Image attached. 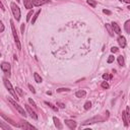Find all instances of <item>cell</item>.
<instances>
[{"mask_svg": "<svg viewBox=\"0 0 130 130\" xmlns=\"http://www.w3.org/2000/svg\"><path fill=\"white\" fill-rule=\"evenodd\" d=\"M34 77H35V80H36V82H38V83L42 82V77L39 75L38 73H35V74H34Z\"/></svg>", "mask_w": 130, "mask_h": 130, "instance_id": "22", "label": "cell"}, {"mask_svg": "<svg viewBox=\"0 0 130 130\" xmlns=\"http://www.w3.org/2000/svg\"><path fill=\"white\" fill-rule=\"evenodd\" d=\"M10 25H11V31H12V35H13V38H14V41H15V44L17 46V49H21V46H20V38L16 34V30H15V26H14V22L13 20H10Z\"/></svg>", "mask_w": 130, "mask_h": 130, "instance_id": "4", "label": "cell"}, {"mask_svg": "<svg viewBox=\"0 0 130 130\" xmlns=\"http://www.w3.org/2000/svg\"><path fill=\"white\" fill-rule=\"evenodd\" d=\"M119 1H121V2H122V1H123V0H119Z\"/></svg>", "mask_w": 130, "mask_h": 130, "instance_id": "41", "label": "cell"}, {"mask_svg": "<svg viewBox=\"0 0 130 130\" xmlns=\"http://www.w3.org/2000/svg\"><path fill=\"white\" fill-rule=\"evenodd\" d=\"M18 127L22 128L25 130H32V129H36V127H34L32 125H31L29 122H26V121H20V123L18 124Z\"/></svg>", "mask_w": 130, "mask_h": 130, "instance_id": "7", "label": "cell"}, {"mask_svg": "<svg viewBox=\"0 0 130 130\" xmlns=\"http://www.w3.org/2000/svg\"><path fill=\"white\" fill-rule=\"evenodd\" d=\"M32 2L34 6H41V5H44V4L48 3L49 0H32Z\"/></svg>", "mask_w": 130, "mask_h": 130, "instance_id": "9", "label": "cell"}, {"mask_svg": "<svg viewBox=\"0 0 130 130\" xmlns=\"http://www.w3.org/2000/svg\"><path fill=\"white\" fill-rule=\"evenodd\" d=\"M29 103H30L31 105H32V106H34V107H35V108H36V107H37L36 103H35V102H34V101H32V99H29Z\"/></svg>", "mask_w": 130, "mask_h": 130, "instance_id": "33", "label": "cell"}, {"mask_svg": "<svg viewBox=\"0 0 130 130\" xmlns=\"http://www.w3.org/2000/svg\"><path fill=\"white\" fill-rule=\"evenodd\" d=\"M106 29H107V31L109 32V34H110V36H114V30H113V27H112V25H109V24H106Z\"/></svg>", "mask_w": 130, "mask_h": 130, "instance_id": "19", "label": "cell"}, {"mask_svg": "<svg viewBox=\"0 0 130 130\" xmlns=\"http://www.w3.org/2000/svg\"><path fill=\"white\" fill-rule=\"evenodd\" d=\"M111 25H112V27H113V30H114V32H116V34H117V35L121 34V29H120V26H119L117 24H116V22L113 21Z\"/></svg>", "mask_w": 130, "mask_h": 130, "instance_id": "13", "label": "cell"}, {"mask_svg": "<svg viewBox=\"0 0 130 130\" xmlns=\"http://www.w3.org/2000/svg\"><path fill=\"white\" fill-rule=\"evenodd\" d=\"M75 96L77 98H79V99H82V98H84L86 96V92H85V91H78L75 92Z\"/></svg>", "mask_w": 130, "mask_h": 130, "instance_id": "17", "label": "cell"}, {"mask_svg": "<svg viewBox=\"0 0 130 130\" xmlns=\"http://www.w3.org/2000/svg\"><path fill=\"white\" fill-rule=\"evenodd\" d=\"M3 82H4V84H5L6 89L8 90V91L11 94V96H12L13 98H14V99H15L16 101H18V96L16 95V91H15L14 90H13V87H12V85H11V83L8 81L7 78L4 77V78H3Z\"/></svg>", "mask_w": 130, "mask_h": 130, "instance_id": "2", "label": "cell"}, {"mask_svg": "<svg viewBox=\"0 0 130 130\" xmlns=\"http://www.w3.org/2000/svg\"><path fill=\"white\" fill-rule=\"evenodd\" d=\"M40 13H41V10H38L36 13H35V15H34V17H32V25H34L35 22H36V20H37V18L39 17V15H40Z\"/></svg>", "mask_w": 130, "mask_h": 130, "instance_id": "20", "label": "cell"}, {"mask_svg": "<svg viewBox=\"0 0 130 130\" xmlns=\"http://www.w3.org/2000/svg\"><path fill=\"white\" fill-rule=\"evenodd\" d=\"M124 2H126V3H128V4H130V0H123Z\"/></svg>", "mask_w": 130, "mask_h": 130, "instance_id": "39", "label": "cell"}, {"mask_svg": "<svg viewBox=\"0 0 130 130\" xmlns=\"http://www.w3.org/2000/svg\"><path fill=\"white\" fill-rule=\"evenodd\" d=\"M15 90H16V91H17V92H18V94H20V96H22V95H24V94H22V91L20 89V87H16Z\"/></svg>", "mask_w": 130, "mask_h": 130, "instance_id": "35", "label": "cell"}, {"mask_svg": "<svg viewBox=\"0 0 130 130\" xmlns=\"http://www.w3.org/2000/svg\"><path fill=\"white\" fill-rule=\"evenodd\" d=\"M24 5L27 9H32V0H24Z\"/></svg>", "mask_w": 130, "mask_h": 130, "instance_id": "16", "label": "cell"}, {"mask_svg": "<svg viewBox=\"0 0 130 130\" xmlns=\"http://www.w3.org/2000/svg\"><path fill=\"white\" fill-rule=\"evenodd\" d=\"M114 56H112V55H111V56H109V58H108V63H112L113 61H114Z\"/></svg>", "mask_w": 130, "mask_h": 130, "instance_id": "30", "label": "cell"}, {"mask_svg": "<svg viewBox=\"0 0 130 130\" xmlns=\"http://www.w3.org/2000/svg\"><path fill=\"white\" fill-rule=\"evenodd\" d=\"M124 29H125V32H127V34L130 35V20H126L124 24Z\"/></svg>", "mask_w": 130, "mask_h": 130, "instance_id": "18", "label": "cell"}, {"mask_svg": "<svg viewBox=\"0 0 130 130\" xmlns=\"http://www.w3.org/2000/svg\"><path fill=\"white\" fill-rule=\"evenodd\" d=\"M104 120H105V119L102 117V116H95V117H92V118H91V119L85 120L84 122L81 123V125H82V126H85V125L95 124V123H97V122H103Z\"/></svg>", "mask_w": 130, "mask_h": 130, "instance_id": "3", "label": "cell"}, {"mask_svg": "<svg viewBox=\"0 0 130 130\" xmlns=\"http://www.w3.org/2000/svg\"><path fill=\"white\" fill-rule=\"evenodd\" d=\"M26 109L27 113L30 114V116H31V117H32V119H35V120H38V116H37V114L34 112V111L32 110V108H31L30 106H26Z\"/></svg>", "mask_w": 130, "mask_h": 130, "instance_id": "10", "label": "cell"}, {"mask_svg": "<svg viewBox=\"0 0 130 130\" xmlns=\"http://www.w3.org/2000/svg\"><path fill=\"white\" fill-rule=\"evenodd\" d=\"M20 30H21V32H24V30H25V24H24V25H21Z\"/></svg>", "mask_w": 130, "mask_h": 130, "instance_id": "38", "label": "cell"}, {"mask_svg": "<svg viewBox=\"0 0 130 130\" xmlns=\"http://www.w3.org/2000/svg\"><path fill=\"white\" fill-rule=\"evenodd\" d=\"M112 77H113L112 74H107V73L103 74V78H104V79H106V80H109V79H111Z\"/></svg>", "mask_w": 130, "mask_h": 130, "instance_id": "25", "label": "cell"}, {"mask_svg": "<svg viewBox=\"0 0 130 130\" xmlns=\"http://www.w3.org/2000/svg\"><path fill=\"white\" fill-rule=\"evenodd\" d=\"M118 63H119V65H120V66H124V65H125L124 57L122 56V55H121V56H119V57H118Z\"/></svg>", "mask_w": 130, "mask_h": 130, "instance_id": "21", "label": "cell"}, {"mask_svg": "<svg viewBox=\"0 0 130 130\" xmlns=\"http://www.w3.org/2000/svg\"><path fill=\"white\" fill-rule=\"evenodd\" d=\"M10 8H11L13 16H14V18L18 21L20 20V7H18L14 2H11L10 3Z\"/></svg>", "mask_w": 130, "mask_h": 130, "instance_id": "1", "label": "cell"}, {"mask_svg": "<svg viewBox=\"0 0 130 130\" xmlns=\"http://www.w3.org/2000/svg\"><path fill=\"white\" fill-rule=\"evenodd\" d=\"M91 108V102H86L84 104V110H90Z\"/></svg>", "mask_w": 130, "mask_h": 130, "instance_id": "26", "label": "cell"}, {"mask_svg": "<svg viewBox=\"0 0 130 130\" xmlns=\"http://www.w3.org/2000/svg\"><path fill=\"white\" fill-rule=\"evenodd\" d=\"M32 15V11H30L29 13H27V15H26V21H29L31 20V17Z\"/></svg>", "mask_w": 130, "mask_h": 130, "instance_id": "28", "label": "cell"}, {"mask_svg": "<svg viewBox=\"0 0 130 130\" xmlns=\"http://www.w3.org/2000/svg\"><path fill=\"white\" fill-rule=\"evenodd\" d=\"M8 101L10 102V103L12 104V106L14 107V108H15V109H16V110L18 111V113H20V115H22V116H25V117H26V111H25V109L22 108L21 106H20V105H18V104L16 103V102L12 101L11 99H8Z\"/></svg>", "mask_w": 130, "mask_h": 130, "instance_id": "6", "label": "cell"}, {"mask_svg": "<svg viewBox=\"0 0 130 130\" xmlns=\"http://www.w3.org/2000/svg\"><path fill=\"white\" fill-rule=\"evenodd\" d=\"M101 86L103 87V89H109L110 87V85H109V83L108 82H106V81H104V82H102V84H101Z\"/></svg>", "mask_w": 130, "mask_h": 130, "instance_id": "27", "label": "cell"}, {"mask_svg": "<svg viewBox=\"0 0 130 130\" xmlns=\"http://www.w3.org/2000/svg\"><path fill=\"white\" fill-rule=\"evenodd\" d=\"M1 117H2L3 119H5L6 121H7V122H9V123L11 124V125H13V126H15V127H18V124L14 123V122H13V121H12V120H11L10 118H8L7 116H5V115H4V114H1Z\"/></svg>", "mask_w": 130, "mask_h": 130, "instance_id": "15", "label": "cell"}, {"mask_svg": "<svg viewBox=\"0 0 130 130\" xmlns=\"http://www.w3.org/2000/svg\"><path fill=\"white\" fill-rule=\"evenodd\" d=\"M86 2H87V4H90V5L94 8L97 6V1H95V0H87Z\"/></svg>", "mask_w": 130, "mask_h": 130, "instance_id": "23", "label": "cell"}, {"mask_svg": "<svg viewBox=\"0 0 130 130\" xmlns=\"http://www.w3.org/2000/svg\"><path fill=\"white\" fill-rule=\"evenodd\" d=\"M65 124L70 128V129H75L76 128V122L73 121V120H65Z\"/></svg>", "mask_w": 130, "mask_h": 130, "instance_id": "11", "label": "cell"}, {"mask_svg": "<svg viewBox=\"0 0 130 130\" xmlns=\"http://www.w3.org/2000/svg\"><path fill=\"white\" fill-rule=\"evenodd\" d=\"M53 121H54V124L55 126L57 127V129H63V125L61 124V122H60V120L57 118V117H53Z\"/></svg>", "mask_w": 130, "mask_h": 130, "instance_id": "12", "label": "cell"}, {"mask_svg": "<svg viewBox=\"0 0 130 130\" xmlns=\"http://www.w3.org/2000/svg\"><path fill=\"white\" fill-rule=\"evenodd\" d=\"M0 67H1V70L5 73L8 77H10V75H11V65L8 62H2Z\"/></svg>", "mask_w": 130, "mask_h": 130, "instance_id": "5", "label": "cell"}, {"mask_svg": "<svg viewBox=\"0 0 130 130\" xmlns=\"http://www.w3.org/2000/svg\"><path fill=\"white\" fill-rule=\"evenodd\" d=\"M128 9H129V10H130V5H128V7H127Z\"/></svg>", "mask_w": 130, "mask_h": 130, "instance_id": "40", "label": "cell"}, {"mask_svg": "<svg viewBox=\"0 0 130 130\" xmlns=\"http://www.w3.org/2000/svg\"><path fill=\"white\" fill-rule=\"evenodd\" d=\"M45 104H46V105H48V106L50 107L51 109H52V110H54V111H56V112L58 111V107H55L54 105H52L51 103H48V102H45Z\"/></svg>", "mask_w": 130, "mask_h": 130, "instance_id": "24", "label": "cell"}, {"mask_svg": "<svg viewBox=\"0 0 130 130\" xmlns=\"http://www.w3.org/2000/svg\"><path fill=\"white\" fill-rule=\"evenodd\" d=\"M27 86H29V89L31 90V91L32 92V94H35V92H36V90L34 89V86H32V84H29Z\"/></svg>", "mask_w": 130, "mask_h": 130, "instance_id": "32", "label": "cell"}, {"mask_svg": "<svg viewBox=\"0 0 130 130\" xmlns=\"http://www.w3.org/2000/svg\"><path fill=\"white\" fill-rule=\"evenodd\" d=\"M103 12H104V13H106V14H108V15H110V14H111V11H110V10H106V9H104Z\"/></svg>", "mask_w": 130, "mask_h": 130, "instance_id": "36", "label": "cell"}, {"mask_svg": "<svg viewBox=\"0 0 130 130\" xmlns=\"http://www.w3.org/2000/svg\"><path fill=\"white\" fill-rule=\"evenodd\" d=\"M122 119H123V122H124V125L125 126H128L129 125V121H128V116H127V113L126 111L125 112H122Z\"/></svg>", "mask_w": 130, "mask_h": 130, "instance_id": "14", "label": "cell"}, {"mask_svg": "<svg viewBox=\"0 0 130 130\" xmlns=\"http://www.w3.org/2000/svg\"><path fill=\"white\" fill-rule=\"evenodd\" d=\"M118 43H119V46L121 48H125L127 45V42H126V39H125V37L123 36H119L118 37Z\"/></svg>", "mask_w": 130, "mask_h": 130, "instance_id": "8", "label": "cell"}, {"mask_svg": "<svg viewBox=\"0 0 130 130\" xmlns=\"http://www.w3.org/2000/svg\"><path fill=\"white\" fill-rule=\"evenodd\" d=\"M0 25H1V30H0V32H4V25H3V22H0Z\"/></svg>", "mask_w": 130, "mask_h": 130, "instance_id": "37", "label": "cell"}, {"mask_svg": "<svg viewBox=\"0 0 130 130\" xmlns=\"http://www.w3.org/2000/svg\"><path fill=\"white\" fill-rule=\"evenodd\" d=\"M118 48L117 47H112V48H111V52H112V53H117L118 52Z\"/></svg>", "mask_w": 130, "mask_h": 130, "instance_id": "29", "label": "cell"}, {"mask_svg": "<svg viewBox=\"0 0 130 130\" xmlns=\"http://www.w3.org/2000/svg\"><path fill=\"white\" fill-rule=\"evenodd\" d=\"M57 106H59L60 108H62V109H64V108H65V105H64V104H62V103H60V102H57Z\"/></svg>", "mask_w": 130, "mask_h": 130, "instance_id": "34", "label": "cell"}, {"mask_svg": "<svg viewBox=\"0 0 130 130\" xmlns=\"http://www.w3.org/2000/svg\"><path fill=\"white\" fill-rule=\"evenodd\" d=\"M16 1H17V2H18V1H20V0H16Z\"/></svg>", "mask_w": 130, "mask_h": 130, "instance_id": "42", "label": "cell"}, {"mask_svg": "<svg viewBox=\"0 0 130 130\" xmlns=\"http://www.w3.org/2000/svg\"><path fill=\"white\" fill-rule=\"evenodd\" d=\"M70 90L69 89H59V90H57V92H62V91H69Z\"/></svg>", "mask_w": 130, "mask_h": 130, "instance_id": "31", "label": "cell"}]
</instances>
